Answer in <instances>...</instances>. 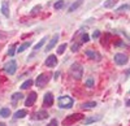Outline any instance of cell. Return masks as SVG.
Instances as JSON below:
<instances>
[{"mask_svg": "<svg viewBox=\"0 0 130 126\" xmlns=\"http://www.w3.org/2000/svg\"><path fill=\"white\" fill-rule=\"evenodd\" d=\"M4 70H5V73H8V74H10V76L14 74L16 70H17V64H16V61L12 60V61L7 62L5 66H4Z\"/></svg>", "mask_w": 130, "mask_h": 126, "instance_id": "5b68a950", "label": "cell"}, {"mask_svg": "<svg viewBox=\"0 0 130 126\" xmlns=\"http://www.w3.org/2000/svg\"><path fill=\"white\" fill-rule=\"evenodd\" d=\"M89 39H90V38H89V35H87V34H83V35H82V42H83V43L89 42Z\"/></svg>", "mask_w": 130, "mask_h": 126, "instance_id": "1f68e13d", "label": "cell"}, {"mask_svg": "<svg viewBox=\"0 0 130 126\" xmlns=\"http://www.w3.org/2000/svg\"><path fill=\"white\" fill-rule=\"evenodd\" d=\"M0 116L4 117V118L9 117V116H10V111H9L8 108H3V109H0Z\"/></svg>", "mask_w": 130, "mask_h": 126, "instance_id": "44dd1931", "label": "cell"}, {"mask_svg": "<svg viewBox=\"0 0 130 126\" xmlns=\"http://www.w3.org/2000/svg\"><path fill=\"white\" fill-rule=\"evenodd\" d=\"M57 40H59V34H55V35H53V38L51 39V42L48 43V46L46 47V52H50L53 47H55L56 43H57Z\"/></svg>", "mask_w": 130, "mask_h": 126, "instance_id": "7c38bea8", "label": "cell"}, {"mask_svg": "<svg viewBox=\"0 0 130 126\" xmlns=\"http://www.w3.org/2000/svg\"><path fill=\"white\" fill-rule=\"evenodd\" d=\"M37 92H31L30 95L27 96V99H26V101H25V105L26 107H31V105H34V103L37 101Z\"/></svg>", "mask_w": 130, "mask_h": 126, "instance_id": "9c48e42d", "label": "cell"}, {"mask_svg": "<svg viewBox=\"0 0 130 126\" xmlns=\"http://www.w3.org/2000/svg\"><path fill=\"white\" fill-rule=\"evenodd\" d=\"M127 60H129V57L125 53H116L115 55V62L117 65H125L127 62Z\"/></svg>", "mask_w": 130, "mask_h": 126, "instance_id": "8992f818", "label": "cell"}, {"mask_svg": "<svg viewBox=\"0 0 130 126\" xmlns=\"http://www.w3.org/2000/svg\"><path fill=\"white\" fill-rule=\"evenodd\" d=\"M83 4V0H75V2L70 5V8H69V12H74V10H77L81 5Z\"/></svg>", "mask_w": 130, "mask_h": 126, "instance_id": "5bb4252c", "label": "cell"}, {"mask_svg": "<svg viewBox=\"0 0 130 126\" xmlns=\"http://www.w3.org/2000/svg\"><path fill=\"white\" fill-rule=\"evenodd\" d=\"M65 49H67V43H64V44H61V46H60V47L57 48V53H59V55H62Z\"/></svg>", "mask_w": 130, "mask_h": 126, "instance_id": "d4e9b609", "label": "cell"}, {"mask_svg": "<svg viewBox=\"0 0 130 126\" xmlns=\"http://www.w3.org/2000/svg\"><path fill=\"white\" fill-rule=\"evenodd\" d=\"M46 40H47V37H44V38H42V40H39L38 43L34 46V49L37 51V49H39V48H42L43 46H44V43H46Z\"/></svg>", "mask_w": 130, "mask_h": 126, "instance_id": "d6986e66", "label": "cell"}, {"mask_svg": "<svg viewBox=\"0 0 130 126\" xmlns=\"http://www.w3.org/2000/svg\"><path fill=\"white\" fill-rule=\"evenodd\" d=\"M116 3H117V0H107V2H104V8H112V7H115L116 5Z\"/></svg>", "mask_w": 130, "mask_h": 126, "instance_id": "ffe728a7", "label": "cell"}, {"mask_svg": "<svg viewBox=\"0 0 130 126\" xmlns=\"http://www.w3.org/2000/svg\"><path fill=\"white\" fill-rule=\"evenodd\" d=\"M0 126H7L5 123H3V122H0Z\"/></svg>", "mask_w": 130, "mask_h": 126, "instance_id": "e575fe53", "label": "cell"}, {"mask_svg": "<svg viewBox=\"0 0 130 126\" xmlns=\"http://www.w3.org/2000/svg\"><path fill=\"white\" fill-rule=\"evenodd\" d=\"M126 9H130V5L129 4H124L120 8H117V12H124V10H126Z\"/></svg>", "mask_w": 130, "mask_h": 126, "instance_id": "484cf974", "label": "cell"}, {"mask_svg": "<svg viewBox=\"0 0 130 126\" xmlns=\"http://www.w3.org/2000/svg\"><path fill=\"white\" fill-rule=\"evenodd\" d=\"M50 78H51V74H48V73H42L40 76H38V78H37V81H35L37 86H38V87L46 86L47 83H48V81H50Z\"/></svg>", "mask_w": 130, "mask_h": 126, "instance_id": "277c9868", "label": "cell"}, {"mask_svg": "<svg viewBox=\"0 0 130 126\" xmlns=\"http://www.w3.org/2000/svg\"><path fill=\"white\" fill-rule=\"evenodd\" d=\"M43 104H44L46 107H51L53 104V95L51 92H47L44 95V99H43Z\"/></svg>", "mask_w": 130, "mask_h": 126, "instance_id": "8fae6325", "label": "cell"}, {"mask_svg": "<svg viewBox=\"0 0 130 126\" xmlns=\"http://www.w3.org/2000/svg\"><path fill=\"white\" fill-rule=\"evenodd\" d=\"M99 37H100V31H98V30H96L95 33L92 34V38H99Z\"/></svg>", "mask_w": 130, "mask_h": 126, "instance_id": "d6a6232c", "label": "cell"}, {"mask_svg": "<svg viewBox=\"0 0 130 126\" xmlns=\"http://www.w3.org/2000/svg\"><path fill=\"white\" fill-rule=\"evenodd\" d=\"M81 107H82V109H92V108L96 107V103H95V101H89V103L82 104Z\"/></svg>", "mask_w": 130, "mask_h": 126, "instance_id": "e0dca14e", "label": "cell"}, {"mask_svg": "<svg viewBox=\"0 0 130 126\" xmlns=\"http://www.w3.org/2000/svg\"><path fill=\"white\" fill-rule=\"evenodd\" d=\"M24 98V95L21 92H16V94H13L12 95V100L13 101H16V100H20V99H22Z\"/></svg>", "mask_w": 130, "mask_h": 126, "instance_id": "603a6c76", "label": "cell"}, {"mask_svg": "<svg viewBox=\"0 0 130 126\" xmlns=\"http://www.w3.org/2000/svg\"><path fill=\"white\" fill-rule=\"evenodd\" d=\"M70 76L74 79H81L83 76V66L79 64V62H74V64L70 66Z\"/></svg>", "mask_w": 130, "mask_h": 126, "instance_id": "6da1fadb", "label": "cell"}, {"mask_svg": "<svg viewBox=\"0 0 130 126\" xmlns=\"http://www.w3.org/2000/svg\"><path fill=\"white\" fill-rule=\"evenodd\" d=\"M100 120H102V116H100V114H98V116H94V117H89V118H86L85 123H86V125H90V123H92V122L100 121Z\"/></svg>", "mask_w": 130, "mask_h": 126, "instance_id": "9a60e30c", "label": "cell"}, {"mask_svg": "<svg viewBox=\"0 0 130 126\" xmlns=\"http://www.w3.org/2000/svg\"><path fill=\"white\" fill-rule=\"evenodd\" d=\"M57 65V57L55 55H50L47 59H46V66L48 68H53Z\"/></svg>", "mask_w": 130, "mask_h": 126, "instance_id": "ba28073f", "label": "cell"}, {"mask_svg": "<svg viewBox=\"0 0 130 126\" xmlns=\"http://www.w3.org/2000/svg\"><path fill=\"white\" fill-rule=\"evenodd\" d=\"M40 9H42V5H37V7H34V8L31 9V14H37Z\"/></svg>", "mask_w": 130, "mask_h": 126, "instance_id": "4316f807", "label": "cell"}, {"mask_svg": "<svg viewBox=\"0 0 130 126\" xmlns=\"http://www.w3.org/2000/svg\"><path fill=\"white\" fill-rule=\"evenodd\" d=\"M47 117H48V113L46 111H39V112H35L31 114L32 120H46Z\"/></svg>", "mask_w": 130, "mask_h": 126, "instance_id": "52a82bcc", "label": "cell"}, {"mask_svg": "<svg viewBox=\"0 0 130 126\" xmlns=\"http://www.w3.org/2000/svg\"><path fill=\"white\" fill-rule=\"evenodd\" d=\"M57 123H59V122H57V120H55V118H53V120H52V121H51V122H50L47 126H59Z\"/></svg>", "mask_w": 130, "mask_h": 126, "instance_id": "f546056e", "label": "cell"}, {"mask_svg": "<svg viewBox=\"0 0 130 126\" xmlns=\"http://www.w3.org/2000/svg\"><path fill=\"white\" fill-rule=\"evenodd\" d=\"M129 94H130V91H129Z\"/></svg>", "mask_w": 130, "mask_h": 126, "instance_id": "d590c367", "label": "cell"}, {"mask_svg": "<svg viewBox=\"0 0 130 126\" xmlns=\"http://www.w3.org/2000/svg\"><path fill=\"white\" fill-rule=\"evenodd\" d=\"M14 53H16V47L12 46V47L9 48V51H8V55L9 56H14Z\"/></svg>", "mask_w": 130, "mask_h": 126, "instance_id": "f1b7e54d", "label": "cell"}, {"mask_svg": "<svg viewBox=\"0 0 130 126\" xmlns=\"http://www.w3.org/2000/svg\"><path fill=\"white\" fill-rule=\"evenodd\" d=\"M74 105V100L69 96H61L59 98V107L62 109H69Z\"/></svg>", "mask_w": 130, "mask_h": 126, "instance_id": "7a4b0ae2", "label": "cell"}, {"mask_svg": "<svg viewBox=\"0 0 130 126\" xmlns=\"http://www.w3.org/2000/svg\"><path fill=\"white\" fill-rule=\"evenodd\" d=\"M62 7H64V2H62V0H59V2H56V3H55V5H53V8H55L56 10L61 9Z\"/></svg>", "mask_w": 130, "mask_h": 126, "instance_id": "cb8c5ba5", "label": "cell"}, {"mask_svg": "<svg viewBox=\"0 0 130 126\" xmlns=\"http://www.w3.org/2000/svg\"><path fill=\"white\" fill-rule=\"evenodd\" d=\"M27 114V111L26 109H21V111H17L14 113V118H24Z\"/></svg>", "mask_w": 130, "mask_h": 126, "instance_id": "ac0fdd59", "label": "cell"}, {"mask_svg": "<svg viewBox=\"0 0 130 126\" xmlns=\"http://www.w3.org/2000/svg\"><path fill=\"white\" fill-rule=\"evenodd\" d=\"M79 49V44H73L72 46V52H77Z\"/></svg>", "mask_w": 130, "mask_h": 126, "instance_id": "4dcf8cb0", "label": "cell"}, {"mask_svg": "<svg viewBox=\"0 0 130 126\" xmlns=\"http://www.w3.org/2000/svg\"><path fill=\"white\" fill-rule=\"evenodd\" d=\"M2 13L5 16V17H9V7H8V2L7 0H4V2L2 3Z\"/></svg>", "mask_w": 130, "mask_h": 126, "instance_id": "4fadbf2b", "label": "cell"}, {"mask_svg": "<svg viewBox=\"0 0 130 126\" xmlns=\"http://www.w3.org/2000/svg\"><path fill=\"white\" fill-rule=\"evenodd\" d=\"M126 105H127V107H130V100H127V101H126Z\"/></svg>", "mask_w": 130, "mask_h": 126, "instance_id": "836d02e7", "label": "cell"}, {"mask_svg": "<svg viewBox=\"0 0 130 126\" xmlns=\"http://www.w3.org/2000/svg\"><path fill=\"white\" fill-rule=\"evenodd\" d=\"M30 46H31L30 42H25L24 44H21V46H20V48L17 49V52H24V51H25V49H27Z\"/></svg>", "mask_w": 130, "mask_h": 126, "instance_id": "7402d4cb", "label": "cell"}, {"mask_svg": "<svg viewBox=\"0 0 130 126\" xmlns=\"http://www.w3.org/2000/svg\"><path fill=\"white\" fill-rule=\"evenodd\" d=\"M94 85H95V83H94V79L92 78H89L87 81H86V86H87V87H94Z\"/></svg>", "mask_w": 130, "mask_h": 126, "instance_id": "83f0119b", "label": "cell"}, {"mask_svg": "<svg viewBox=\"0 0 130 126\" xmlns=\"http://www.w3.org/2000/svg\"><path fill=\"white\" fill-rule=\"evenodd\" d=\"M32 85H34V81H32V79H27V81H25L22 85H21V90H27V88H30Z\"/></svg>", "mask_w": 130, "mask_h": 126, "instance_id": "2e32d148", "label": "cell"}, {"mask_svg": "<svg viewBox=\"0 0 130 126\" xmlns=\"http://www.w3.org/2000/svg\"><path fill=\"white\" fill-rule=\"evenodd\" d=\"M85 53H86V56H87V57H90V59H92V60H96V61H99V60L102 59V56L98 53L96 51H92V49H87Z\"/></svg>", "mask_w": 130, "mask_h": 126, "instance_id": "30bf717a", "label": "cell"}, {"mask_svg": "<svg viewBox=\"0 0 130 126\" xmlns=\"http://www.w3.org/2000/svg\"><path fill=\"white\" fill-rule=\"evenodd\" d=\"M82 118H83V114H81V113L70 114V116H68L67 118H65V120L62 121V123H64V125H73V123L78 122V121H79V120H82Z\"/></svg>", "mask_w": 130, "mask_h": 126, "instance_id": "3957f363", "label": "cell"}]
</instances>
